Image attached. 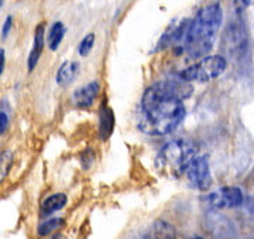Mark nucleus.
<instances>
[{"instance_id": "obj_1", "label": "nucleus", "mask_w": 254, "mask_h": 239, "mask_svg": "<svg viewBox=\"0 0 254 239\" xmlns=\"http://www.w3.org/2000/svg\"><path fill=\"white\" fill-rule=\"evenodd\" d=\"M192 91V85L180 77L148 86L137 115L140 130L150 136H164L175 130L185 118L184 99L190 96Z\"/></svg>"}, {"instance_id": "obj_2", "label": "nucleus", "mask_w": 254, "mask_h": 239, "mask_svg": "<svg viewBox=\"0 0 254 239\" xmlns=\"http://www.w3.org/2000/svg\"><path fill=\"white\" fill-rule=\"evenodd\" d=\"M223 23V10L219 3H212L196 13L190 21L184 40V50L193 60H200L212 51L218 31Z\"/></svg>"}, {"instance_id": "obj_3", "label": "nucleus", "mask_w": 254, "mask_h": 239, "mask_svg": "<svg viewBox=\"0 0 254 239\" xmlns=\"http://www.w3.org/2000/svg\"><path fill=\"white\" fill-rule=\"evenodd\" d=\"M196 146L193 142L187 139H177L160 150L155 159V167L161 174L170 178H180L187 168L190 167V161L195 159Z\"/></svg>"}, {"instance_id": "obj_4", "label": "nucleus", "mask_w": 254, "mask_h": 239, "mask_svg": "<svg viewBox=\"0 0 254 239\" xmlns=\"http://www.w3.org/2000/svg\"><path fill=\"white\" fill-rule=\"evenodd\" d=\"M227 61L222 55H206L180 73V78L187 82H209L225 73Z\"/></svg>"}, {"instance_id": "obj_5", "label": "nucleus", "mask_w": 254, "mask_h": 239, "mask_svg": "<svg viewBox=\"0 0 254 239\" xmlns=\"http://www.w3.org/2000/svg\"><path fill=\"white\" fill-rule=\"evenodd\" d=\"M249 46L247 40V30H246L245 21L242 18H235L226 28V33L223 37V48L227 54L233 57H242L245 54Z\"/></svg>"}, {"instance_id": "obj_6", "label": "nucleus", "mask_w": 254, "mask_h": 239, "mask_svg": "<svg viewBox=\"0 0 254 239\" xmlns=\"http://www.w3.org/2000/svg\"><path fill=\"white\" fill-rule=\"evenodd\" d=\"M187 177L193 188L199 191L209 190L212 185V173H210L208 156L195 157L190 161V167L187 168Z\"/></svg>"}, {"instance_id": "obj_7", "label": "nucleus", "mask_w": 254, "mask_h": 239, "mask_svg": "<svg viewBox=\"0 0 254 239\" xmlns=\"http://www.w3.org/2000/svg\"><path fill=\"white\" fill-rule=\"evenodd\" d=\"M245 195L239 187H222L206 195V202L212 208H236L243 204Z\"/></svg>"}, {"instance_id": "obj_8", "label": "nucleus", "mask_w": 254, "mask_h": 239, "mask_svg": "<svg viewBox=\"0 0 254 239\" xmlns=\"http://www.w3.org/2000/svg\"><path fill=\"white\" fill-rule=\"evenodd\" d=\"M190 20H184L181 23L175 24V23H171V26L165 30L161 38L158 40V44H157V51L160 50H164L167 47H171L173 44H177L180 41H184L185 40V36H187V31H188V27H190Z\"/></svg>"}, {"instance_id": "obj_9", "label": "nucleus", "mask_w": 254, "mask_h": 239, "mask_svg": "<svg viewBox=\"0 0 254 239\" xmlns=\"http://www.w3.org/2000/svg\"><path fill=\"white\" fill-rule=\"evenodd\" d=\"M99 89L100 85L96 81H92V82L78 88L76 91L73 92V103H75V106L79 108V109L91 108L95 99L99 95Z\"/></svg>"}, {"instance_id": "obj_10", "label": "nucleus", "mask_w": 254, "mask_h": 239, "mask_svg": "<svg viewBox=\"0 0 254 239\" xmlns=\"http://www.w3.org/2000/svg\"><path fill=\"white\" fill-rule=\"evenodd\" d=\"M46 46V24L44 23H40L36 27L34 31V40H33V47H31V51L28 55L27 65L28 71L31 73L38 64L40 61V57L43 54V50Z\"/></svg>"}, {"instance_id": "obj_11", "label": "nucleus", "mask_w": 254, "mask_h": 239, "mask_svg": "<svg viewBox=\"0 0 254 239\" xmlns=\"http://www.w3.org/2000/svg\"><path fill=\"white\" fill-rule=\"evenodd\" d=\"M79 74V63L76 61H65L57 71V83L60 86H69L76 80Z\"/></svg>"}, {"instance_id": "obj_12", "label": "nucleus", "mask_w": 254, "mask_h": 239, "mask_svg": "<svg viewBox=\"0 0 254 239\" xmlns=\"http://www.w3.org/2000/svg\"><path fill=\"white\" fill-rule=\"evenodd\" d=\"M68 202V197L64 193H55L48 195L44 201L41 202V215L48 217L57 211H61Z\"/></svg>"}, {"instance_id": "obj_13", "label": "nucleus", "mask_w": 254, "mask_h": 239, "mask_svg": "<svg viewBox=\"0 0 254 239\" xmlns=\"http://www.w3.org/2000/svg\"><path fill=\"white\" fill-rule=\"evenodd\" d=\"M148 239H177V231L170 222L157 220L148 231Z\"/></svg>"}, {"instance_id": "obj_14", "label": "nucleus", "mask_w": 254, "mask_h": 239, "mask_svg": "<svg viewBox=\"0 0 254 239\" xmlns=\"http://www.w3.org/2000/svg\"><path fill=\"white\" fill-rule=\"evenodd\" d=\"M66 33V28L64 26V23L61 21H55L51 24V27L48 30V36H47V43L51 51H57L61 43H63L64 37Z\"/></svg>"}, {"instance_id": "obj_15", "label": "nucleus", "mask_w": 254, "mask_h": 239, "mask_svg": "<svg viewBox=\"0 0 254 239\" xmlns=\"http://www.w3.org/2000/svg\"><path fill=\"white\" fill-rule=\"evenodd\" d=\"M100 138L108 139L113 133V128H115V116L110 108L105 106L100 110Z\"/></svg>"}, {"instance_id": "obj_16", "label": "nucleus", "mask_w": 254, "mask_h": 239, "mask_svg": "<svg viewBox=\"0 0 254 239\" xmlns=\"http://www.w3.org/2000/svg\"><path fill=\"white\" fill-rule=\"evenodd\" d=\"M64 222H65V221H64L63 218H50V220L44 221V222H41V224L38 225L37 232H38L40 237H48V235H51L53 232L60 230L61 227H64Z\"/></svg>"}, {"instance_id": "obj_17", "label": "nucleus", "mask_w": 254, "mask_h": 239, "mask_svg": "<svg viewBox=\"0 0 254 239\" xmlns=\"http://www.w3.org/2000/svg\"><path fill=\"white\" fill-rule=\"evenodd\" d=\"M95 40H96V37H95L93 33H89V34L83 37L81 43H79V46H78V54L81 57H88L91 54L92 48L95 46Z\"/></svg>"}, {"instance_id": "obj_18", "label": "nucleus", "mask_w": 254, "mask_h": 239, "mask_svg": "<svg viewBox=\"0 0 254 239\" xmlns=\"http://www.w3.org/2000/svg\"><path fill=\"white\" fill-rule=\"evenodd\" d=\"M13 164V155L10 152H4L0 155V183L4 180V177L10 171V167Z\"/></svg>"}, {"instance_id": "obj_19", "label": "nucleus", "mask_w": 254, "mask_h": 239, "mask_svg": "<svg viewBox=\"0 0 254 239\" xmlns=\"http://www.w3.org/2000/svg\"><path fill=\"white\" fill-rule=\"evenodd\" d=\"M11 28H13V17L7 16L6 20H4V23H3V26H1V38L3 40H6L9 37Z\"/></svg>"}, {"instance_id": "obj_20", "label": "nucleus", "mask_w": 254, "mask_h": 239, "mask_svg": "<svg viewBox=\"0 0 254 239\" xmlns=\"http://www.w3.org/2000/svg\"><path fill=\"white\" fill-rule=\"evenodd\" d=\"M7 126H9V116L6 112L0 110V135H3L6 132Z\"/></svg>"}, {"instance_id": "obj_21", "label": "nucleus", "mask_w": 254, "mask_h": 239, "mask_svg": "<svg viewBox=\"0 0 254 239\" xmlns=\"http://www.w3.org/2000/svg\"><path fill=\"white\" fill-rule=\"evenodd\" d=\"M4 65H6V51L0 48V75L4 71Z\"/></svg>"}, {"instance_id": "obj_22", "label": "nucleus", "mask_w": 254, "mask_h": 239, "mask_svg": "<svg viewBox=\"0 0 254 239\" xmlns=\"http://www.w3.org/2000/svg\"><path fill=\"white\" fill-rule=\"evenodd\" d=\"M237 6L240 9H246V7H250L254 4V0H236Z\"/></svg>"}, {"instance_id": "obj_23", "label": "nucleus", "mask_w": 254, "mask_h": 239, "mask_svg": "<svg viewBox=\"0 0 254 239\" xmlns=\"http://www.w3.org/2000/svg\"><path fill=\"white\" fill-rule=\"evenodd\" d=\"M187 239H206V238H203V237H190V238H187Z\"/></svg>"}, {"instance_id": "obj_24", "label": "nucleus", "mask_w": 254, "mask_h": 239, "mask_svg": "<svg viewBox=\"0 0 254 239\" xmlns=\"http://www.w3.org/2000/svg\"><path fill=\"white\" fill-rule=\"evenodd\" d=\"M53 239H64V237H61V235H57V237H54Z\"/></svg>"}, {"instance_id": "obj_25", "label": "nucleus", "mask_w": 254, "mask_h": 239, "mask_svg": "<svg viewBox=\"0 0 254 239\" xmlns=\"http://www.w3.org/2000/svg\"><path fill=\"white\" fill-rule=\"evenodd\" d=\"M3 3H4V0H0V9H1V6H3Z\"/></svg>"}]
</instances>
